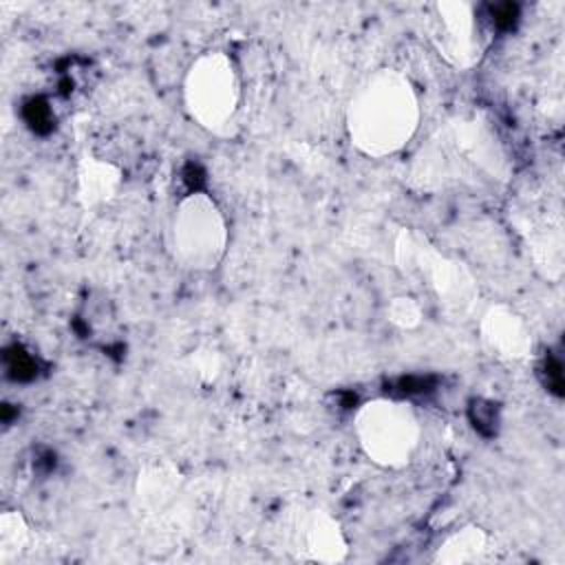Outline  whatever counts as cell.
Instances as JSON below:
<instances>
[{"label": "cell", "mask_w": 565, "mask_h": 565, "mask_svg": "<svg viewBox=\"0 0 565 565\" xmlns=\"http://www.w3.org/2000/svg\"><path fill=\"white\" fill-rule=\"evenodd\" d=\"M419 99L406 75L380 68L364 77L347 104V132L362 154L399 152L417 132Z\"/></svg>", "instance_id": "6da1fadb"}, {"label": "cell", "mask_w": 565, "mask_h": 565, "mask_svg": "<svg viewBox=\"0 0 565 565\" xmlns=\"http://www.w3.org/2000/svg\"><path fill=\"white\" fill-rule=\"evenodd\" d=\"M362 452L382 468H404L411 463L422 426L408 402L377 397L364 402L353 422Z\"/></svg>", "instance_id": "7a4b0ae2"}, {"label": "cell", "mask_w": 565, "mask_h": 565, "mask_svg": "<svg viewBox=\"0 0 565 565\" xmlns=\"http://www.w3.org/2000/svg\"><path fill=\"white\" fill-rule=\"evenodd\" d=\"M174 258L194 271H212L225 256L227 223L218 203L205 192L183 196L170 221Z\"/></svg>", "instance_id": "3957f363"}, {"label": "cell", "mask_w": 565, "mask_h": 565, "mask_svg": "<svg viewBox=\"0 0 565 565\" xmlns=\"http://www.w3.org/2000/svg\"><path fill=\"white\" fill-rule=\"evenodd\" d=\"M395 263L406 276L424 282L455 316L466 313L479 296L472 274L459 260L444 256L411 230H402L395 238Z\"/></svg>", "instance_id": "277c9868"}, {"label": "cell", "mask_w": 565, "mask_h": 565, "mask_svg": "<svg viewBox=\"0 0 565 565\" xmlns=\"http://www.w3.org/2000/svg\"><path fill=\"white\" fill-rule=\"evenodd\" d=\"M183 104L190 117L207 128H225L241 104V82L230 55L210 51L196 57L183 79Z\"/></svg>", "instance_id": "5b68a950"}, {"label": "cell", "mask_w": 565, "mask_h": 565, "mask_svg": "<svg viewBox=\"0 0 565 565\" xmlns=\"http://www.w3.org/2000/svg\"><path fill=\"white\" fill-rule=\"evenodd\" d=\"M282 550L298 561L342 563L349 543L342 525L322 508H296L287 512L278 525Z\"/></svg>", "instance_id": "8992f818"}, {"label": "cell", "mask_w": 565, "mask_h": 565, "mask_svg": "<svg viewBox=\"0 0 565 565\" xmlns=\"http://www.w3.org/2000/svg\"><path fill=\"white\" fill-rule=\"evenodd\" d=\"M426 31L435 51L455 68H470L481 55L479 24L468 2L433 4Z\"/></svg>", "instance_id": "52a82bcc"}, {"label": "cell", "mask_w": 565, "mask_h": 565, "mask_svg": "<svg viewBox=\"0 0 565 565\" xmlns=\"http://www.w3.org/2000/svg\"><path fill=\"white\" fill-rule=\"evenodd\" d=\"M479 338L490 355L516 362L532 353L534 338L527 322L505 305H492L479 320Z\"/></svg>", "instance_id": "ba28073f"}, {"label": "cell", "mask_w": 565, "mask_h": 565, "mask_svg": "<svg viewBox=\"0 0 565 565\" xmlns=\"http://www.w3.org/2000/svg\"><path fill=\"white\" fill-rule=\"evenodd\" d=\"M527 230V245L532 260L550 278L558 280L563 274V223L558 214H547V221H532Z\"/></svg>", "instance_id": "9c48e42d"}, {"label": "cell", "mask_w": 565, "mask_h": 565, "mask_svg": "<svg viewBox=\"0 0 565 565\" xmlns=\"http://www.w3.org/2000/svg\"><path fill=\"white\" fill-rule=\"evenodd\" d=\"M121 185V170L97 157H82L77 168V194L86 207L99 205L117 192Z\"/></svg>", "instance_id": "30bf717a"}, {"label": "cell", "mask_w": 565, "mask_h": 565, "mask_svg": "<svg viewBox=\"0 0 565 565\" xmlns=\"http://www.w3.org/2000/svg\"><path fill=\"white\" fill-rule=\"evenodd\" d=\"M488 534L479 525H463L441 541L433 561L441 565H468L479 563L488 554Z\"/></svg>", "instance_id": "8fae6325"}, {"label": "cell", "mask_w": 565, "mask_h": 565, "mask_svg": "<svg viewBox=\"0 0 565 565\" xmlns=\"http://www.w3.org/2000/svg\"><path fill=\"white\" fill-rule=\"evenodd\" d=\"M29 543V530L20 512H4L0 519V554L11 558Z\"/></svg>", "instance_id": "7c38bea8"}, {"label": "cell", "mask_w": 565, "mask_h": 565, "mask_svg": "<svg viewBox=\"0 0 565 565\" xmlns=\"http://www.w3.org/2000/svg\"><path fill=\"white\" fill-rule=\"evenodd\" d=\"M386 316L399 329H415V327L422 324L424 311H422V305L415 298L397 296V298L391 300V305L386 309Z\"/></svg>", "instance_id": "4fadbf2b"}]
</instances>
